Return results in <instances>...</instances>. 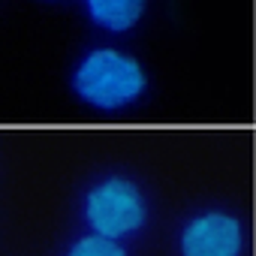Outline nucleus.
<instances>
[{
  "instance_id": "1",
  "label": "nucleus",
  "mask_w": 256,
  "mask_h": 256,
  "mask_svg": "<svg viewBox=\"0 0 256 256\" xmlns=\"http://www.w3.org/2000/svg\"><path fill=\"white\" fill-rule=\"evenodd\" d=\"M72 94L100 112H120L148 90L145 66L120 48H90L72 70Z\"/></svg>"
},
{
  "instance_id": "2",
  "label": "nucleus",
  "mask_w": 256,
  "mask_h": 256,
  "mask_svg": "<svg viewBox=\"0 0 256 256\" xmlns=\"http://www.w3.org/2000/svg\"><path fill=\"white\" fill-rule=\"evenodd\" d=\"M84 223L90 232L106 238H126L136 235L148 220V199L142 187L126 175L100 178L84 193Z\"/></svg>"
},
{
  "instance_id": "3",
  "label": "nucleus",
  "mask_w": 256,
  "mask_h": 256,
  "mask_svg": "<svg viewBox=\"0 0 256 256\" xmlns=\"http://www.w3.org/2000/svg\"><path fill=\"white\" fill-rule=\"evenodd\" d=\"M181 256H241L244 226L226 211H202L190 217L178 235Z\"/></svg>"
},
{
  "instance_id": "4",
  "label": "nucleus",
  "mask_w": 256,
  "mask_h": 256,
  "mask_svg": "<svg viewBox=\"0 0 256 256\" xmlns=\"http://www.w3.org/2000/svg\"><path fill=\"white\" fill-rule=\"evenodd\" d=\"M148 10V0H84L88 18L108 34L133 30Z\"/></svg>"
},
{
  "instance_id": "5",
  "label": "nucleus",
  "mask_w": 256,
  "mask_h": 256,
  "mask_svg": "<svg viewBox=\"0 0 256 256\" xmlns=\"http://www.w3.org/2000/svg\"><path fill=\"white\" fill-rule=\"evenodd\" d=\"M64 256H130L126 247L118 241V238H106V235H96V232H88L82 238H76Z\"/></svg>"
}]
</instances>
